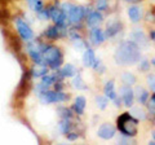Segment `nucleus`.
I'll return each instance as SVG.
<instances>
[{
	"label": "nucleus",
	"instance_id": "nucleus-6",
	"mask_svg": "<svg viewBox=\"0 0 155 145\" xmlns=\"http://www.w3.org/2000/svg\"><path fill=\"white\" fill-rule=\"evenodd\" d=\"M16 26H17V31L19 34V36H21L23 40L28 42L34 38V31L22 18H16Z\"/></svg>",
	"mask_w": 155,
	"mask_h": 145
},
{
	"label": "nucleus",
	"instance_id": "nucleus-27",
	"mask_svg": "<svg viewBox=\"0 0 155 145\" xmlns=\"http://www.w3.org/2000/svg\"><path fill=\"white\" fill-rule=\"evenodd\" d=\"M60 115H61V118L62 119H71L72 117V113H71V110L70 109H66V108H61L60 109Z\"/></svg>",
	"mask_w": 155,
	"mask_h": 145
},
{
	"label": "nucleus",
	"instance_id": "nucleus-38",
	"mask_svg": "<svg viewBox=\"0 0 155 145\" xmlns=\"http://www.w3.org/2000/svg\"><path fill=\"white\" fill-rule=\"evenodd\" d=\"M151 64H153V66L155 67V59H153V60H151Z\"/></svg>",
	"mask_w": 155,
	"mask_h": 145
},
{
	"label": "nucleus",
	"instance_id": "nucleus-33",
	"mask_svg": "<svg viewBox=\"0 0 155 145\" xmlns=\"http://www.w3.org/2000/svg\"><path fill=\"white\" fill-rule=\"evenodd\" d=\"M129 139H130V137L122 135V136H120V139H118V143H120V144H129Z\"/></svg>",
	"mask_w": 155,
	"mask_h": 145
},
{
	"label": "nucleus",
	"instance_id": "nucleus-28",
	"mask_svg": "<svg viewBox=\"0 0 155 145\" xmlns=\"http://www.w3.org/2000/svg\"><path fill=\"white\" fill-rule=\"evenodd\" d=\"M96 8L97 11H106L107 9V0H97Z\"/></svg>",
	"mask_w": 155,
	"mask_h": 145
},
{
	"label": "nucleus",
	"instance_id": "nucleus-2",
	"mask_svg": "<svg viewBox=\"0 0 155 145\" xmlns=\"http://www.w3.org/2000/svg\"><path fill=\"white\" fill-rule=\"evenodd\" d=\"M116 127L124 136L134 137L138 132V120L129 113H123L116 119Z\"/></svg>",
	"mask_w": 155,
	"mask_h": 145
},
{
	"label": "nucleus",
	"instance_id": "nucleus-17",
	"mask_svg": "<svg viewBox=\"0 0 155 145\" xmlns=\"http://www.w3.org/2000/svg\"><path fill=\"white\" fill-rule=\"evenodd\" d=\"M128 17L133 23H137L141 20V8L137 5H132L128 8Z\"/></svg>",
	"mask_w": 155,
	"mask_h": 145
},
{
	"label": "nucleus",
	"instance_id": "nucleus-4",
	"mask_svg": "<svg viewBox=\"0 0 155 145\" xmlns=\"http://www.w3.org/2000/svg\"><path fill=\"white\" fill-rule=\"evenodd\" d=\"M39 97L43 104H56V103H64L69 100V95L64 93L62 91H49L47 89L44 92L39 93Z\"/></svg>",
	"mask_w": 155,
	"mask_h": 145
},
{
	"label": "nucleus",
	"instance_id": "nucleus-25",
	"mask_svg": "<svg viewBox=\"0 0 155 145\" xmlns=\"http://www.w3.org/2000/svg\"><path fill=\"white\" fill-rule=\"evenodd\" d=\"M109 104V99L106 96H97L96 97V105L98 106L100 109H106V106Z\"/></svg>",
	"mask_w": 155,
	"mask_h": 145
},
{
	"label": "nucleus",
	"instance_id": "nucleus-32",
	"mask_svg": "<svg viewBox=\"0 0 155 145\" xmlns=\"http://www.w3.org/2000/svg\"><path fill=\"white\" fill-rule=\"evenodd\" d=\"M149 118L155 122V106L151 103L149 104Z\"/></svg>",
	"mask_w": 155,
	"mask_h": 145
},
{
	"label": "nucleus",
	"instance_id": "nucleus-16",
	"mask_svg": "<svg viewBox=\"0 0 155 145\" xmlns=\"http://www.w3.org/2000/svg\"><path fill=\"white\" fill-rule=\"evenodd\" d=\"M104 93L109 100H115L116 97H118V96H116V92H115L114 80H107L106 82V84L104 87Z\"/></svg>",
	"mask_w": 155,
	"mask_h": 145
},
{
	"label": "nucleus",
	"instance_id": "nucleus-20",
	"mask_svg": "<svg viewBox=\"0 0 155 145\" xmlns=\"http://www.w3.org/2000/svg\"><path fill=\"white\" fill-rule=\"evenodd\" d=\"M26 3L28 4V7H30L31 11L40 13L43 9H44V3H43V0H26Z\"/></svg>",
	"mask_w": 155,
	"mask_h": 145
},
{
	"label": "nucleus",
	"instance_id": "nucleus-13",
	"mask_svg": "<svg viewBox=\"0 0 155 145\" xmlns=\"http://www.w3.org/2000/svg\"><path fill=\"white\" fill-rule=\"evenodd\" d=\"M96 55H94V51L91 49V48H87L84 55H83V65L85 67H93L94 62H96Z\"/></svg>",
	"mask_w": 155,
	"mask_h": 145
},
{
	"label": "nucleus",
	"instance_id": "nucleus-8",
	"mask_svg": "<svg viewBox=\"0 0 155 145\" xmlns=\"http://www.w3.org/2000/svg\"><path fill=\"white\" fill-rule=\"evenodd\" d=\"M120 100L127 108H132L134 103V91L130 88V86L124 84L120 88Z\"/></svg>",
	"mask_w": 155,
	"mask_h": 145
},
{
	"label": "nucleus",
	"instance_id": "nucleus-19",
	"mask_svg": "<svg viewBox=\"0 0 155 145\" xmlns=\"http://www.w3.org/2000/svg\"><path fill=\"white\" fill-rule=\"evenodd\" d=\"M60 74L62 76H65V78H71V76H75L78 74V69L72 64H66L60 70Z\"/></svg>",
	"mask_w": 155,
	"mask_h": 145
},
{
	"label": "nucleus",
	"instance_id": "nucleus-34",
	"mask_svg": "<svg viewBox=\"0 0 155 145\" xmlns=\"http://www.w3.org/2000/svg\"><path fill=\"white\" fill-rule=\"evenodd\" d=\"M120 103H122V100H120L119 97H116V99L114 100V104H115V106H120Z\"/></svg>",
	"mask_w": 155,
	"mask_h": 145
},
{
	"label": "nucleus",
	"instance_id": "nucleus-11",
	"mask_svg": "<svg viewBox=\"0 0 155 145\" xmlns=\"http://www.w3.org/2000/svg\"><path fill=\"white\" fill-rule=\"evenodd\" d=\"M105 38H106L105 32L101 30L98 26L92 27V30H91V40H92V43H93L94 46H101L105 42Z\"/></svg>",
	"mask_w": 155,
	"mask_h": 145
},
{
	"label": "nucleus",
	"instance_id": "nucleus-29",
	"mask_svg": "<svg viewBox=\"0 0 155 145\" xmlns=\"http://www.w3.org/2000/svg\"><path fill=\"white\" fill-rule=\"evenodd\" d=\"M138 69H140V71H143V72L149 71V69H150V62H149L147 60H142V61H140Z\"/></svg>",
	"mask_w": 155,
	"mask_h": 145
},
{
	"label": "nucleus",
	"instance_id": "nucleus-39",
	"mask_svg": "<svg viewBox=\"0 0 155 145\" xmlns=\"http://www.w3.org/2000/svg\"><path fill=\"white\" fill-rule=\"evenodd\" d=\"M153 139H154V141H155V131H153Z\"/></svg>",
	"mask_w": 155,
	"mask_h": 145
},
{
	"label": "nucleus",
	"instance_id": "nucleus-37",
	"mask_svg": "<svg viewBox=\"0 0 155 145\" xmlns=\"http://www.w3.org/2000/svg\"><path fill=\"white\" fill-rule=\"evenodd\" d=\"M127 2H129V3H138L140 0H127Z\"/></svg>",
	"mask_w": 155,
	"mask_h": 145
},
{
	"label": "nucleus",
	"instance_id": "nucleus-14",
	"mask_svg": "<svg viewBox=\"0 0 155 145\" xmlns=\"http://www.w3.org/2000/svg\"><path fill=\"white\" fill-rule=\"evenodd\" d=\"M132 39L134 43H137L138 47H141V46H147V38L146 35H145V32L142 30H140V29H136V30L132 32Z\"/></svg>",
	"mask_w": 155,
	"mask_h": 145
},
{
	"label": "nucleus",
	"instance_id": "nucleus-10",
	"mask_svg": "<svg viewBox=\"0 0 155 145\" xmlns=\"http://www.w3.org/2000/svg\"><path fill=\"white\" fill-rule=\"evenodd\" d=\"M104 17L98 11H91L88 14H87V25L89 27H96L98 26L101 22H102Z\"/></svg>",
	"mask_w": 155,
	"mask_h": 145
},
{
	"label": "nucleus",
	"instance_id": "nucleus-24",
	"mask_svg": "<svg viewBox=\"0 0 155 145\" xmlns=\"http://www.w3.org/2000/svg\"><path fill=\"white\" fill-rule=\"evenodd\" d=\"M60 130H61V132L64 133V135L69 133L70 130H71V122H70V119H62L61 122H60Z\"/></svg>",
	"mask_w": 155,
	"mask_h": 145
},
{
	"label": "nucleus",
	"instance_id": "nucleus-23",
	"mask_svg": "<svg viewBox=\"0 0 155 145\" xmlns=\"http://www.w3.org/2000/svg\"><path fill=\"white\" fill-rule=\"evenodd\" d=\"M132 117H134L137 120H143L145 118H146V114H145V110L141 109V108H132V110H130L129 113Z\"/></svg>",
	"mask_w": 155,
	"mask_h": 145
},
{
	"label": "nucleus",
	"instance_id": "nucleus-31",
	"mask_svg": "<svg viewBox=\"0 0 155 145\" xmlns=\"http://www.w3.org/2000/svg\"><path fill=\"white\" fill-rule=\"evenodd\" d=\"M147 84L150 87V89L155 92V75H149L147 76Z\"/></svg>",
	"mask_w": 155,
	"mask_h": 145
},
{
	"label": "nucleus",
	"instance_id": "nucleus-26",
	"mask_svg": "<svg viewBox=\"0 0 155 145\" xmlns=\"http://www.w3.org/2000/svg\"><path fill=\"white\" fill-rule=\"evenodd\" d=\"M45 74H48V69L44 66V65H39V67H35L32 70V75L39 78V76H44Z\"/></svg>",
	"mask_w": 155,
	"mask_h": 145
},
{
	"label": "nucleus",
	"instance_id": "nucleus-21",
	"mask_svg": "<svg viewBox=\"0 0 155 145\" xmlns=\"http://www.w3.org/2000/svg\"><path fill=\"white\" fill-rule=\"evenodd\" d=\"M72 87H74L75 89H79V91H84V89L88 88V87H87V84L84 83L83 78H81L79 74L75 75L74 79H72Z\"/></svg>",
	"mask_w": 155,
	"mask_h": 145
},
{
	"label": "nucleus",
	"instance_id": "nucleus-22",
	"mask_svg": "<svg viewBox=\"0 0 155 145\" xmlns=\"http://www.w3.org/2000/svg\"><path fill=\"white\" fill-rule=\"evenodd\" d=\"M122 82L124 84H127V86H133L136 82V76L132 74V72H129V71H125L122 74Z\"/></svg>",
	"mask_w": 155,
	"mask_h": 145
},
{
	"label": "nucleus",
	"instance_id": "nucleus-30",
	"mask_svg": "<svg viewBox=\"0 0 155 145\" xmlns=\"http://www.w3.org/2000/svg\"><path fill=\"white\" fill-rule=\"evenodd\" d=\"M93 69H94L97 72H101V74H102V72H105V66L102 65V62H101V60H98V59L96 60L94 65H93Z\"/></svg>",
	"mask_w": 155,
	"mask_h": 145
},
{
	"label": "nucleus",
	"instance_id": "nucleus-9",
	"mask_svg": "<svg viewBox=\"0 0 155 145\" xmlns=\"http://www.w3.org/2000/svg\"><path fill=\"white\" fill-rule=\"evenodd\" d=\"M115 133H116V128L111 123L101 124V127L98 128V131H97V135H98L101 139H104V140L113 139L115 136Z\"/></svg>",
	"mask_w": 155,
	"mask_h": 145
},
{
	"label": "nucleus",
	"instance_id": "nucleus-35",
	"mask_svg": "<svg viewBox=\"0 0 155 145\" xmlns=\"http://www.w3.org/2000/svg\"><path fill=\"white\" fill-rule=\"evenodd\" d=\"M150 101H151V104L155 106V92L153 93V96H151V99H150Z\"/></svg>",
	"mask_w": 155,
	"mask_h": 145
},
{
	"label": "nucleus",
	"instance_id": "nucleus-36",
	"mask_svg": "<svg viewBox=\"0 0 155 145\" xmlns=\"http://www.w3.org/2000/svg\"><path fill=\"white\" fill-rule=\"evenodd\" d=\"M151 39L155 42V31H151Z\"/></svg>",
	"mask_w": 155,
	"mask_h": 145
},
{
	"label": "nucleus",
	"instance_id": "nucleus-5",
	"mask_svg": "<svg viewBox=\"0 0 155 145\" xmlns=\"http://www.w3.org/2000/svg\"><path fill=\"white\" fill-rule=\"evenodd\" d=\"M91 11H87L85 8L83 7H78V5H74L72 4V7L69 12H67V20H69L71 23H74V25H78V23H80L81 21L84 20L87 17V14H88Z\"/></svg>",
	"mask_w": 155,
	"mask_h": 145
},
{
	"label": "nucleus",
	"instance_id": "nucleus-12",
	"mask_svg": "<svg viewBox=\"0 0 155 145\" xmlns=\"http://www.w3.org/2000/svg\"><path fill=\"white\" fill-rule=\"evenodd\" d=\"M122 23L115 21V22H111L107 25V27H106V31H105V36L106 38H114L118 34L122 31Z\"/></svg>",
	"mask_w": 155,
	"mask_h": 145
},
{
	"label": "nucleus",
	"instance_id": "nucleus-15",
	"mask_svg": "<svg viewBox=\"0 0 155 145\" xmlns=\"http://www.w3.org/2000/svg\"><path fill=\"white\" fill-rule=\"evenodd\" d=\"M85 105H87L85 97H83V96H78V97L75 99V101H74V105H72V110H74L76 114L81 115V114L84 113Z\"/></svg>",
	"mask_w": 155,
	"mask_h": 145
},
{
	"label": "nucleus",
	"instance_id": "nucleus-1",
	"mask_svg": "<svg viewBox=\"0 0 155 145\" xmlns=\"http://www.w3.org/2000/svg\"><path fill=\"white\" fill-rule=\"evenodd\" d=\"M141 59V52L137 43L133 40H127L120 43L114 53V60L120 66H129L137 64Z\"/></svg>",
	"mask_w": 155,
	"mask_h": 145
},
{
	"label": "nucleus",
	"instance_id": "nucleus-18",
	"mask_svg": "<svg viewBox=\"0 0 155 145\" xmlns=\"http://www.w3.org/2000/svg\"><path fill=\"white\" fill-rule=\"evenodd\" d=\"M134 97L137 99V101L140 104H147V100H149V92L146 89H143L142 87H137L136 88V92H134Z\"/></svg>",
	"mask_w": 155,
	"mask_h": 145
},
{
	"label": "nucleus",
	"instance_id": "nucleus-3",
	"mask_svg": "<svg viewBox=\"0 0 155 145\" xmlns=\"http://www.w3.org/2000/svg\"><path fill=\"white\" fill-rule=\"evenodd\" d=\"M43 59H44V64L53 70H57L62 65V53L54 46L45 47L44 52H43Z\"/></svg>",
	"mask_w": 155,
	"mask_h": 145
},
{
	"label": "nucleus",
	"instance_id": "nucleus-7",
	"mask_svg": "<svg viewBox=\"0 0 155 145\" xmlns=\"http://www.w3.org/2000/svg\"><path fill=\"white\" fill-rule=\"evenodd\" d=\"M49 16L57 26H61V27H65L66 26V21H67V16L66 13L62 11L61 8H57V7H49Z\"/></svg>",
	"mask_w": 155,
	"mask_h": 145
}]
</instances>
